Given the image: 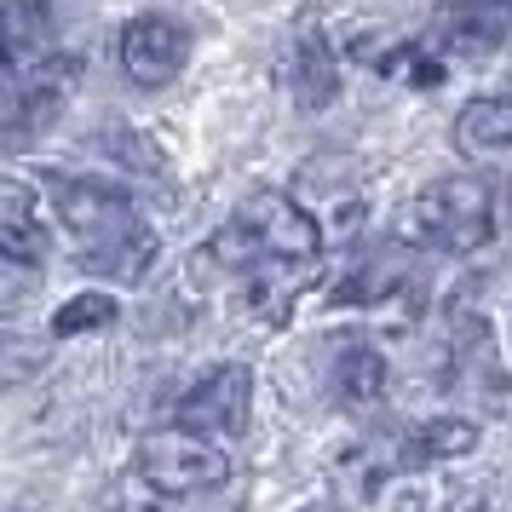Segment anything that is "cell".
I'll return each instance as SVG.
<instances>
[{
	"label": "cell",
	"mask_w": 512,
	"mask_h": 512,
	"mask_svg": "<svg viewBox=\"0 0 512 512\" xmlns=\"http://www.w3.org/2000/svg\"><path fill=\"white\" fill-rule=\"evenodd\" d=\"M52 208H58V225L75 236L81 248V265L98 271L110 282H139L162 242L156 231L139 219L133 196L121 185H104V179H75V173H52Z\"/></svg>",
	"instance_id": "cell-1"
},
{
	"label": "cell",
	"mask_w": 512,
	"mask_h": 512,
	"mask_svg": "<svg viewBox=\"0 0 512 512\" xmlns=\"http://www.w3.org/2000/svg\"><path fill=\"white\" fill-rule=\"evenodd\" d=\"M512 41V0H438L432 47L455 58H489Z\"/></svg>",
	"instance_id": "cell-7"
},
{
	"label": "cell",
	"mask_w": 512,
	"mask_h": 512,
	"mask_svg": "<svg viewBox=\"0 0 512 512\" xmlns=\"http://www.w3.org/2000/svg\"><path fill=\"white\" fill-rule=\"evenodd\" d=\"M248 403H254V374L248 363H219V369L190 386L179 397V415H173V432H190V438H236L248 426Z\"/></svg>",
	"instance_id": "cell-5"
},
{
	"label": "cell",
	"mask_w": 512,
	"mask_h": 512,
	"mask_svg": "<svg viewBox=\"0 0 512 512\" xmlns=\"http://www.w3.org/2000/svg\"><path fill=\"white\" fill-rule=\"evenodd\" d=\"M6 75H12V52L0 47V81H6Z\"/></svg>",
	"instance_id": "cell-20"
},
{
	"label": "cell",
	"mask_w": 512,
	"mask_h": 512,
	"mask_svg": "<svg viewBox=\"0 0 512 512\" xmlns=\"http://www.w3.org/2000/svg\"><path fill=\"white\" fill-rule=\"evenodd\" d=\"M116 323V300L110 294H75V300L58 305V317H52V334L58 340H75V334H98V328Z\"/></svg>",
	"instance_id": "cell-17"
},
{
	"label": "cell",
	"mask_w": 512,
	"mask_h": 512,
	"mask_svg": "<svg viewBox=\"0 0 512 512\" xmlns=\"http://www.w3.org/2000/svg\"><path fill=\"white\" fill-rule=\"evenodd\" d=\"M403 236L420 242V248H438V254H478L495 236V225H489V185L472 179V173L426 185L403 208Z\"/></svg>",
	"instance_id": "cell-3"
},
{
	"label": "cell",
	"mask_w": 512,
	"mask_h": 512,
	"mask_svg": "<svg viewBox=\"0 0 512 512\" xmlns=\"http://www.w3.org/2000/svg\"><path fill=\"white\" fill-rule=\"evenodd\" d=\"M75 81H81V58H47V70H35L18 87V104H12V139H35L58 127V116L70 110Z\"/></svg>",
	"instance_id": "cell-9"
},
{
	"label": "cell",
	"mask_w": 512,
	"mask_h": 512,
	"mask_svg": "<svg viewBox=\"0 0 512 512\" xmlns=\"http://www.w3.org/2000/svg\"><path fill=\"white\" fill-rule=\"evenodd\" d=\"M380 392H386V357H380L369 340L340 346V357H334V397H340L346 409H374Z\"/></svg>",
	"instance_id": "cell-11"
},
{
	"label": "cell",
	"mask_w": 512,
	"mask_h": 512,
	"mask_svg": "<svg viewBox=\"0 0 512 512\" xmlns=\"http://www.w3.org/2000/svg\"><path fill=\"white\" fill-rule=\"evenodd\" d=\"M478 443V426L472 420H426L409 438L397 443V466H426V461H455Z\"/></svg>",
	"instance_id": "cell-14"
},
{
	"label": "cell",
	"mask_w": 512,
	"mask_h": 512,
	"mask_svg": "<svg viewBox=\"0 0 512 512\" xmlns=\"http://www.w3.org/2000/svg\"><path fill=\"white\" fill-rule=\"evenodd\" d=\"M225 478H231V455L208 438H190V432H150L133 455V484L156 489L167 501L208 495Z\"/></svg>",
	"instance_id": "cell-4"
},
{
	"label": "cell",
	"mask_w": 512,
	"mask_h": 512,
	"mask_svg": "<svg viewBox=\"0 0 512 512\" xmlns=\"http://www.w3.org/2000/svg\"><path fill=\"white\" fill-rule=\"evenodd\" d=\"M455 374H461V386L478 397V403H489L495 415H512V380H507V369L495 363L489 323L472 317V311L455 317Z\"/></svg>",
	"instance_id": "cell-8"
},
{
	"label": "cell",
	"mask_w": 512,
	"mask_h": 512,
	"mask_svg": "<svg viewBox=\"0 0 512 512\" xmlns=\"http://www.w3.org/2000/svg\"><path fill=\"white\" fill-rule=\"evenodd\" d=\"M185 58H190V35L173 18H162V12H144V18H133L121 29V70H127L133 87L156 93L167 81H179Z\"/></svg>",
	"instance_id": "cell-6"
},
{
	"label": "cell",
	"mask_w": 512,
	"mask_h": 512,
	"mask_svg": "<svg viewBox=\"0 0 512 512\" xmlns=\"http://www.w3.org/2000/svg\"><path fill=\"white\" fill-rule=\"evenodd\" d=\"M409 282V265L397 254H374L369 265H357L340 288H334V305H374V300H386V294H397Z\"/></svg>",
	"instance_id": "cell-16"
},
{
	"label": "cell",
	"mask_w": 512,
	"mask_h": 512,
	"mask_svg": "<svg viewBox=\"0 0 512 512\" xmlns=\"http://www.w3.org/2000/svg\"><path fill=\"white\" fill-rule=\"evenodd\" d=\"M0 47L18 58H41L52 47V0H0Z\"/></svg>",
	"instance_id": "cell-13"
},
{
	"label": "cell",
	"mask_w": 512,
	"mask_h": 512,
	"mask_svg": "<svg viewBox=\"0 0 512 512\" xmlns=\"http://www.w3.org/2000/svg\"><path fill=\"white\" fill-rule=\"evenodd\" d=\"M0 259L12 265H47V225L24 179L0 173Z\"/></svg>",
	"instance_id": "cell-10"
},
{
	"label": "cell",
	"mask_w": 512,
	"mask_h": 512,
	"mask_svg": "<svg viewBox=\"0 0 512 512\" xmlns=\"http://www.w3.org/2000/svg\"><path fill=\"white\" fill-rule=\"evenodd\" d=\"M121 512H179V501H167V495H156V489L139 484V507H133V501H121Z\"/></svg>",
	"instance_id": "cell-19"
},
{
	"label": "cell",
	"mask_w": 512,
	"mask_h": 512,
	"mask_svg": "<svg viewBox=\"0 0 512 512\" xmlns=\"http://www.w3.org/2000/svg\"><path fill=\"white\" fill-rule=\"evenodd\" d=\"M317 254H323L317 219H311L294 196H282V190H254V196L231 213V225L208 242V259L231 265V271H254V265L311 271Z\"/></svg>",
	"instance_id": "cell-2"
},
{
	"label": "cell",
	"mask_w": 512,
	"mask_h": 512,
	"mask_svg": "<svg viewBox=\"0 0 512 512\" xmlns=\"http://www.w3.org/2000/svg\"><path fill=\"white\" fill-rule=\"evenodd\" d=\"M35 374H41V346L24 340V334H6V328H0V397L18 392Z\"/></svg>",
	"instance_id": "cell-18"
},
{
	"label": "cell",
	"mask_w": 512,
	"mask_h": 512,
	"mask_svg": "<svg viewBox=\"0 0 512 512\" xmlns=\"http://www.w3.org/2000/svg\"><path fill=\"white\" fill-rule=\"evenodd\" d=\"M294 98L305 110H328L340 98V64L323 35H300V47H294Z\"/></svg>",
	"instance_id": "cell-12"
},
{
	"label": "cell",
	"mask_w": 512,
	"mask_h": 512,
	"mask_svg": "<svg viewBox=\"0 0 512 512\" xmlns=\"http://www.w3.org/2000/svg\"><path fill=\"white\" fill-rule=\"evenodd\" d=\"M455 139L466 150H507L512 144V93L472 98L461 116H455Z\"/></svg>",
	"instance_id": "cell-15"
}]
</instances>
